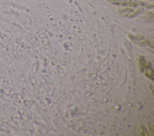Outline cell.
I'll return each instance as SVG.
<instances>
[{"label": "cell", "mask_w": 154, "mask_h": 136, "mask_svg": "<svg viewBox=\"0 0 154 136\" xmlns=\"http://www.w3.org/2000/svg\"><path fill=\"white\" fill-rule=\"evenodd\" d=\"M130 38L134 41V43H135L141 46H148L152 48L153 47V40L150 41L149 39H145L144 37L141 36H129Z\"/></svg>", "instance_id": "cell-2"}, {"label": "cell", "mask_w": 154, "mask_h": 136, "mask_svg": "<svg viewBox=\"0 0 154 136\" xmlns=\"http://www.w3.org/2000/svg\"><path fill=\"white\" fill-rule=\"evenodd\" d=\"M111 3L116 4V5H128L135 7L137 5L140 6H145L146 7H153V5H150L148 4L144 3L140 1H137L136 0H108Z\"/></svg>", "instance_id": "cell-1"}, {"label": "cell", "mask_w": 154, "mask_h": 136, "mask_svg": "<svg viewBox=\"0 0 154 136\" xmlns=\"http://www.w3.org/2000/svg\"><path fill=\"white\" fill-rule=\"evenodd\" d=\"M141 8H137L135 10L130 9V8H126V9H122L119 11V13L123 16L128 17H132L138 14L141 11Z\"/></svg>", "instance_id": "cell-4"}, {"label": "cell", "mask_w": 154, "mask_h": 136, "mask_svg": "<svg viewBox=\"0 0 154 136\" xmlns=\"http://www.w3.org/2000/svg\"><path fill=\"white\" fill-rule=\"evenodd\" d=\"M144 75L150 79L152 81H153V69L152 68V64L150 61H147L143 69V72Z\"/></svg>", "instance_id": "cell-3"}, {"label": "cell", "mask_w": 154, "mask_h": 136, "mask_svg": "<svg viewBox=\"0 0 154 136\" xmlns=\"http://www.w3.org/2000/svg\"><path fill=\"white\" fill-rule=\"evenodd\" d=\"M146 62V61L145 59V58H144L143 56H140L138 59V69H139V71L142 72H143V67L145 65Z\"/></svg>", "instance_id": "cell-5"}]
</instances>
